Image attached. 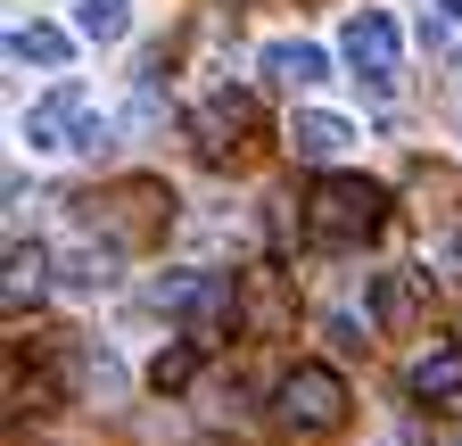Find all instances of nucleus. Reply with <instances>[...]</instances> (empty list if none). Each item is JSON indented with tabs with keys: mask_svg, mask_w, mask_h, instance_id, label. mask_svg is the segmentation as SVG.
Segmentation results:
<instances>
[{
	"mask_svg": "<svg viewBox=\"0 0 462 446\" xmlns=\"http://www.w3.org/2000/svg\"><path fill=\"white\" fill-rule=\"evenodd\" d=\"M454 282H462V232H454Z\"/></svg>",
	"mask_w": 462,
	"mask_h": 446,
	"instance_id": "nucleus-18",
	"label": "nucleus"
},
{
	"mask_svg": "<svg viewBox=\"0 0 462 446\" xmlns=\"http://www.w3.org/2000/svg\"><path fill=\"white\" fill-rule=\"evenodd\" d=\"M240 314H248L256 330H281V322H289V298L273 290V273H248V290H240Z\"/></svg>",
	"mask_w": 462,
	"mask_h": 446,
	"instance_id": "nucleus-13",
	"label": "nucleus"
},
{
	"mask_svg": "<svg viewBox=\"0 0 462 446\" xmlns=\"http://www.w3.org/2000/svg\"><path fill=\"white\" fill-rule=\"evenodd\" d=\"M264 75H273V83H289V91H306V83H322V75H330V59H322L314 42H273V50H264Z\"/></svg>",
	"mask_w": 462,
	"mask_h": 446,
	"instance_id": "nucleus-9",
	"label": "nucleus"
},
{
	"mask_svg": "<svg viewBox=\"0 0 462 446\" xmlns=\"http://www.w3.org/2000/svg\"><path fill=\"white\" fill-rule=\"evenodd\" d=\"M273 405H281V422L289 430H338L346 422V380L330 372V364H289L281 372V388H273Z\"/></svg>",
	"mask_w": 462,
	"mask_h": 446,
	"instance_id": "nucleus-3",
	"label": "nucleus"
},
{
	"mask_svg": "<svg viewBox=\"0 0 462 446\" xmlns=\"http://www.w3.org/2000/svg\"><path fill=\"white\" fill-rule=\"evenodd\" d=\"M165 232H173V190L149 174H125L91 199V240H107V248H157Z\"/></svg>",
	"mask_w": 462,
	"mask_h": 446,
	"instance_id": "nucleus-2",
	"label": "nucleus"
},
{
	"mask_svg": "<svg viewBox=\"0 0 462 446\" xmlns=\"http://www.w3.org/2000/svg\"><path fill=\"white\" fill-rule=\"evenodd\" d=\"M380 223H388V190L364 174H322L306 190V240L314 248H364Z\"/></svg>",
	"mask_w": 462,
	"mask_h": 446,
	"instance_id": "nucleus-1",
	"label": "nucleus"
},
{
	"mask_svg": "<svg viewBox=\"0 0 462 446\" xmlns=\"http://www.w3.org/2000/svg\"><path fill=\"white\" fill-rule=\"evenodd\" d=\"M248 125H256V107H248L240 91H215V99L199 107V116H190V133H199V149H207V157H231Z\"/></svg>",
	"mask_w": 462,
	"mask_h": 446,
	"instance_id": "nucleus-6",
	"label": "nucleus"
},
{
	"mask_svg": "<svg viewBox=\"0 0 462 446\" xmlns=\"http://www.w3.org/2000/svg\"><path fill=\"white\" fill-rule=\"evenodd\" d=\"M446 446H462V438H446Z\"/></svg>",
	"mask_w": 462,
	"mask_h": 446,
	"instance_id": "nucleus-20",
	"label": "nucleus"
},
{
	"mask_svg": "<svg viewBox=\"0 0 462 446\" xmlns=\"http://www.w3.org/2000/svg\"><path fill=\"white\" fill-rule=\"evenodd\" d=\"M454 75H462V42H454Z\"/></svg>",
	"mask_w": 462,
	"mask_h": 446,
	"instance_id": "nucleus-19",
	"label": "nucleus"
},
{
	"mask_svg": "<svg viewBox=\"0 0 462 446\" xmlns=\"http://www.w3.org/2000/svg\"><path fill=\"white\" fill-rule=\"evenodd\" d=\"M25 141H33V149H83V141H99V107H91V91H83V83L42 91V99L25 107Z\"/></svg>",
	"mask_w": 462,
	"mask_h": 446,
	"instance_id": "nucleus-4",
	"label": "nucleus"
},
{
	"mask_svg": "<svg viewBox=\"0 0 462 446\" xmlns=\"http://www.w3.org/2000/svg\"><path fill=\"white\" fill-rule=\"evenodd\" d=\"M99 282H107V256L99 248H75L67 256V290H99Z\"/></svg>",
	"mask_w": 462,
	"mask_h": 446,
	"instance_id": "nucleus-16",
	"label": "nucleus"
},
{
	"mask_svg": "<svg viewBox=\"0 0 462 446\" xmlns=\"http://www.w3.org/2000/svg\"><path fill=\"white\" fill-rule=\"evenodd\" d=\"M346 141V116H322V107H306V116H289V157H306V165H330Z\"/></svg>",
	"mask_w": 462,
	"mask_h": 446,
	"instance_id": "nucleus-7",
	"label": "nucleus"
},
{
	"mask_svg": "<svg viewBox=\"0 0 462 446\" xmlns=\"http://www.w3.org/2000/svg\"><path fill=\"white\" fill-rule=\"evenodd\" d=\"M413 397H421V405L462 397V339H446V348H430V356L413 364Z\"/></svg>",
	"mask_w": 462,
	"mask_h": 446,
	"instance_id": "nucleus-8",
	"label": "nucleus"
},
{
	"mask_svg": "<svg viewBox=\"0 0 462 446\" xmlns=\"http://www.w3.org/2000/svg\"><path fill=\"white\" fill-rule=\"evenodd\" d=\"M190 372H199V339H173V348H157L149 388H190Z\"/></svg>",
	"mask_w": 462,
	"mask_h": 446,
	"instance_id": "nucleus-14",
	"label": "nucleus"
},
{
	"mask_svg": "<svg viewBox=\"0 0 462 446\" xmlns=\"http://www.w3.org/2000/svg\"><path fill=\"white\" fill-rule=\"evenodd\" d=\"M42 273H50V256H42V248H25V240H9V282H0V306L25 314V298L42 290Z\"/></svg>",
	"mask_w": 462,
	"mask_h": 446,
	"instance_id": "nucleus-11",
	"label": "nucleus"
},
{
	"mask_svg": "<svg viewBox=\"0 0 462 446\" xmlns=\"http://www.w3.org/2000/svg\"><path fill=\"white\" fill-rule=\"evenodd\" d=\"M9 59L17 67H67V33H58V25H17L9 33Z\"/></svg>",
	"mask_w": 462,
	"mask_h": 446,
	"instance_id": "nucleus-12",
	"label": "nucleus"
},
{
	"mask_svg": "<svg viewBox=\"0 0 462 446\" xmlns=\"http://www.w3.org/2000/svg\"><path fill=\"white\" fill-rule=\"evenodd\" d=\"M421 314V273H380V290H372V322L380 330H404Z\"/></svg>",
	"mask_w": 462,
	"mask_h": 446,
	"instance_id": "nucleus-10",
	"label": "nucleus"
},
{
	"mask_svg": "<svg viewBox=\"0 0 462 446\" xmlns=\"http://www.w3.org/2000/svg\"><path fill=\"white\" fill-rule=\"evenodd\" d=\"M438 17H446V25H462V0H438Z\"/></svg>",
	"mask_w": 462,
	"mask_h": 446,
	"instance_id": "nucleus-17",
	"label": "nucleus"
},
{
	"mask_svg": "<svg viewBox=\"0 0 462 446\" xmlns=\"http://www.w3.org/2000/svg\"><path fill=\"white\" fill-rule=\"evenodd\" d=\"M125 25H133L125 0H83V33H91V42H125Z\"/></svg>",
	"mask_w": 462,
	"mask_h": 446,
	"instance_id": "nucleus-15",
	"label": "nucleus"
},
{
	"mask_svg": "<svg viewBox=\"0 0 462 446\" xmlns=\"http://www.w3.org/2000/svg\"><path fill=\"white\" fill-rule=\"evenodd\" d=\"M338 50H346V67H356V83H372V91L396 83V17L388 9H356Z\"/></svg>",
	"mask_w": 462,
	"mask_h": 446,
	"instance_id": "nucleus-5",
	"label": "nucleus"
}]
</instances>
